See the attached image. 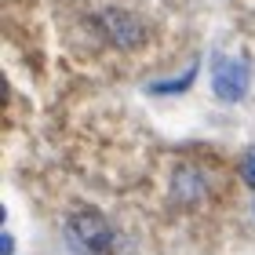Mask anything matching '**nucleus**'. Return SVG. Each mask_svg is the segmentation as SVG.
<instances>
[{"label":"nucleus","instance_id":"1","mask_svg":"<svg viewBox=\"0 0 255 255\" xmlns=\"http://www.w3.org/2000/svg\"><path fill=\"white\" fill-rule=\"evenodd\" d=\"M248 62L245 59H226V55H219L215 66H212V91L223 102H241L248 95Z\"/></svg>","mask_w":255,"mask_h":255},{"label":"nucleus","instance_id":"6","mask_svg":"<svg viewBox=\"0 0 255 255\" xmlns=\"http://www.w3.org/2000/svg\"><path fill=\"white\" fill-rule=\"evenodd\" d=\"M241 175H245V182L255 190V149H248L245 160H241Z\"/></svg>","mask_w":255,"mask_h":255},{"label":"nucleus","instance_id":"5","mask_svg":"<svg viewBox=\"0 0 255 255\" xmlns=\"http://www.w3.org/2000/svg\"><path fill=\"white\" fill-rule=\"evenodd\" d=\"M193 77H197V66H190L179 80H160V84H149V91H153V95H179V91H186V88L193 84Z\"/></svg>","mask_w":255,"mask_h":255},{"label":"nucleus","instance_id":"3","mask_svg":"<svg viewBox=\"0 0 255 255\" xmlns=\"http://www.w3.org/2000/svg\"><path fill=\"white\" fill-rule=\"evenodd\" d=\"M73 234L80 237V245L91 248V252H106L110 241H113V230L99 212H80L73 219Z\"/></svg>","mask_w":255,"mask_h":255},{"label":"nucleus","instance_id":"7","mask_svg":"<svg viewBox=\"0 0 255 255\" xmlns=\"http://www.w3.org/2000/svg\"><path fill=\"white\" fill-rule=\"evenodd\" d=\"M0 255H15V237H11V234L0 237Z\"/></svg>","mask_w":255,"mask_h":255},{"label":"nucleus","instance_id":"4","mask_svg":"<svg viewBox=\"0 0 255 255\" xmlns=\"http://www.w3.org/2000/svg\"><path fill=\"white\" fill-rule=\"evenodd\" d=\"M204 193H208V175L201 168H179L175 175H171V197L182 204H197V201H204Z\"/></svg>","mask_w":255,"mask_h":255},{"label":"nucleus","instance_id":"8","mask_svg":"<svg viewBox=\"0 0 255 255\" xmlns=\"http://www.w3.org/2000/svg\"><path fill=\"white\" fill-rule=\"evenodd\" d=\"M252 212H255V201H252Z\"/></svg>","mask_w":255,"mask_h":255},{"label":"nucleus","instance_id":"2","mask_svg":"<svg viewBox=\"0 0 255 255\" xmlns=\"http://www.w3.org/2000/svg\"><path fill=\"white\" fill-rule=\"evenodd\" d=\"M102 29H106V37L113 44H121V48H135L138 40H142V22L135 15H128L121 7H110L106 15H102Z\"/></svg>","mask_w":255,"mask_h":255}]
</instances>
